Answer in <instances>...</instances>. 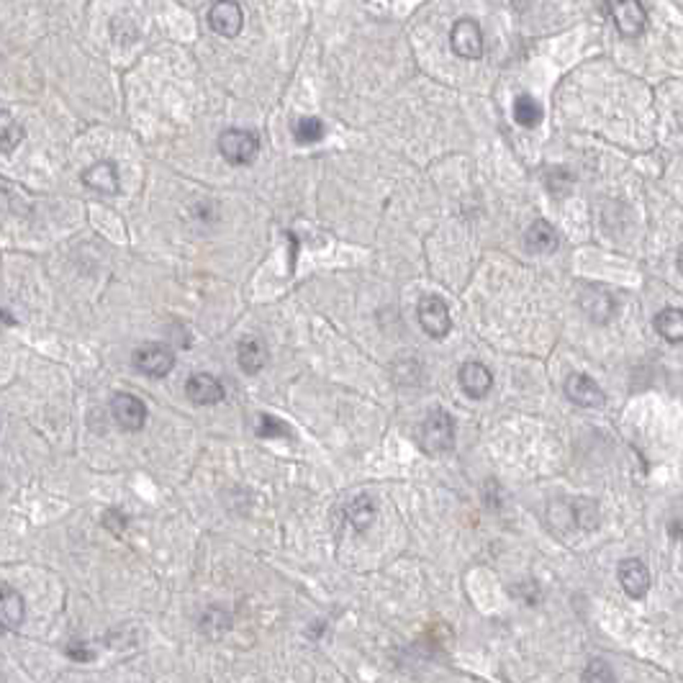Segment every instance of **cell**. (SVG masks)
Returning <instances> with one entry per match:
<instances>
[{
  "instance_id": "cell-1",
  "label": "cell",
  "mask_w": 683,
  "mask_h": 683,
  "mask_svg": "<svg viewBox=\"0 0 683 683\" xmlns=\"http://www.w3.org/2000/svg\"><path fill=\"white\" fill-rule=\"evenodd\" d=\"M422 450L427 455H447L455 450V419L445 408H434L422 424Z\"/></svg>"
},
{
  "instance_id": "cell-2",
  "label": "cell",
  "mask_w": 683,
  "mask_h": 683,
  "mask_svg": "<svg viewBox=\"0 0 683 683\" xmlns=\"http://www.w3.org/2000/svg\"><path fill=\"white\" fill-rule=\"evenodd\" d=\"M416 319L424 334H430L431 339H442L453 330V319H450V308L439 299V296H424L416 304Z\"/></svg>"
},
{
  "instance_id": "cell-3",
  "label": "cell",
  "mask_w": 683,
  "mask_h": 683,
  "mask_svg": "<svg viewBox=\"0 0 683 683\" xmlns=\"http://www.w3.org/2000/svg\"><path fill=\"white\" fill-rule=\"evenodd\" d=\"M219 152L231 165H250L260 152V142L247 128H227L219 136Z\"/></svg>"
},
{
  "instance_id": "cell-4",
  "label": "cell",
  "mask_w": 683,
  "mask_h": 683,
  "mask_svg": "<svg viewBox=\"0 0 683 683\" xmlns=\"http://www.w3.org/2000/svg\"><path fill=\"white\" fill-rule=\"evenodd\" d=\"M607 8L611 11V19H614L617 31L625 39H637L645 31L648 11H645L642 3H637V0H617V3H609Z\"/></svg>"
},
{
  "instance_id": "cell-5",
  "label": "cell",
  "mask_w": 683,
  "mask_h": 683,
  "mask_svg": "<svg viewBox=\"0 0 683 683\" xmlns=\"http://www.w3.org/2000/svg\"><path fill=\"white\" fill-rule=\"evenodd\" d=\"M175 365V354L167 345H159V342H152V345H142L136 353H134V368L150 378H165Z\"/></svg>"
},
{
  "instance_id": "cell-6",
  "label": "cell",
  "mask_w": 683,
  "mask_h": 683,
  "mask_svg": "<svg viewBox=\"0 0 683 683\" xmlns=\"http://www.w3.org/2000/svg\"><path fill=\"white\" fill-rule=\"evenodd\" d=\"M450 47L462 59H481L483 57V31L481 26L470 19H460L450 31Z\"/></svg>"
},
{
  "instance_id": "cell-7",
  "label": "cell",
  "mask_w": 683,
  "mask_h": 683,
  "mask_svg": "<svg viewBox=\"0 0 683 683\" xmlns=\"http://www.w3.org/2000/svg\"><path fill=\"white\" fill-rule=\"evenodd\" d=\"M111 414L124 431H139L147 424V406L131 393H116L111 401Z\"/></svg>"
},
{
  "instance_id": "cell-8",
  "label": "cell",
  "mask_w": 683,
  "mask_h": 683,
  "mask_svg": "<svg viewBox=\"0 0 683 683\" xmlns=\"http://www.w3.org/2000/svg\"><path fill=\"white\" fill-rule=\"evenodd\" d=\"M565 396L573 401L576 406H583V408H602L607 404V396L604 391L599 388V383L583 373H573L565 380Z\"/></svg>"
},
{
  "instance_id": "cell-9",
  "label": "cell",
  "mask_w": 683,
  "mask_h": 683,
  "mask_svg": "<svg viewBox=\"0 0 683 683\" xmlns=\"http://www.w3.org/2000/svg\"><path fill=\"white\" fill-rule=\"evenodd\" d=\"M617 573H619V583H622V588H625V594L630 599H634V602L645 599V594L650 588V570H648V565L640 557L622 560Z\"/></svg>"
},
{
  "instance_id": "cell-10",
  "label": "cell",
  "mask_w": 683,
  "mask_h": 683,
  "mask_svg": "<svg viewBox=\"0 0 683 683\" xmlns=\"http://www.w3.org/2000/svg\"><path fill=\"white\" fill-rule=\"evenodd\" d=\"M208 26H211L219 36L234 39V36L242 31V26H244L242 5H239V3H213L211 11H208Z\"/></svg>"
},
{
  "instance_id": "cell-11",
  "label": "cell",
  "mask_w": 683,
  "mask_h": 683,
  "mask_svg": "<svg viewBox=\"0 0 683 683\" xmlns=\"http://www.w3.org/2000/svg\"><path fill=\"white\" fill-rule=\"evenodd\" d=\"M185 393H188V399H190L193 404L198 406L221 404L224 396H227L224 383L219 378H213V376H208V373H196V376H190L188 383H185Z\"/></svg>"
},
{
  "instance_id": "cell-12",
  "label": "cell",
  "mask_w": 683,
  "mask_h": 683,
  "mask_svg": "<svg viewBox=\"0 0 683 683\" xmlns=\"http://www.w3.org/2000/svg\"><path fill=\"white\" fill-rule=\"evenodd\" d=\"M457 380H460L462 393L470 396V399H483V396H488V391H491V385H493L491 370H488L483 362H476V360H468V362L460 365Z\"/></svg>"
},
{
  "instance_id": "cell-13",
  "label": "cell",
  "mask_w": 683,
  "mask_h": 683,
  "mask_svg": "<svg viewBox=\"0 0 683 683\" xmlns=\"http://www.w3.org/2000/svg\"><path fill=\"white\" fill-rule=\"evenodd\" d=\"M82 182L88 185V188H93V190H98L103 196H116L119 193V182H121V177H119V167L113 165V162H108V159H103V162H96V165H90L85 173H82Z\"/></svg>"
},
{
  "instance_id": "cell-14",
  "label": "cell",
  "mask_w": 683,
  "mask_h": 683,
  "mask_svg": "<svg viewBox=\"0 0 683 683\" xmlns=\"http://www.w3.org/2000/svg\"><path fill=\"white\" fill-rule=\"evenodd\" d=\"M24 596L11 586H0V625L5 630H19L24 622Z\"/></svg>"
},
{
  "instance_id": "cell-15",
  "label": "cell",
  "mask_w": 683,
  "mask_h": 683,
  "mask_svg": "<svg viewBox=\"0 0 683 683\" xmlns=\"http://www.w3.org/2000/svg\"><path fill=\"white\" fill-rule=\"evenodd\" d=\"M237 362H239V368H242L247 376L260 373V370L268 365V350H265V345H262L260 339H254V337L239 339V345H237Z\"/></svg>"
},
{
  "instance_id": "cell-16",
  "label": "cell",
  "mask_w": 683,
  "mask_h": 683,
  "mask_svg": "<svg viewBox=\"0 0 683 683\" xmlns=\"http://www.w3.org/2000/svg\"><path fill=\"white\" fill-rule=\"evenodd\" d=\"M527 247L534 254H553L560 247V234L547 221H534L527 229Z\"/></svg>"
},
{
  "instance_id": "cell-17",
  "label": "cell",
  "mask_w": 683,
  "mask_h": 683,
  "mask_svg": "<svg viewBox=\"0 0 683 683\" xmlns=\"http://www.w3.org/2000/svg\"><path fill=\"white\" fill-rule=\"evenodd\" d=\"M231 625H234V619H231V614H229L227 609L208 607L203 611L201 622H198V630H201L203 637H208V640H221V637L231 630Z\"/></svg>"
},
{
  "instance_id": "cell-18",
  "label": "cell",
  "mask_w": 683,
  "mask_h": 683,
  "mask_svg": "<svg viewBox=\"0 0 683 683\" xmlns=\"http://www.w3.org/2000/svg\"><path fill=\"white\" fill-rule=\"evenodd\" d=\"M656 330L663 339H668L671 345H681L683 342V314L681 308H663L656 316Z\"/></svg>"
},
{
  "instance_id": "cell-19",
  "label": "cell",
  "mask_w": 683,
  "mask_h": 683,
  "mask_svg": "<svg viewBox=\"0 0 683 683\" xmlns=\"http://www.w3.org/2000/svg\"><path fill=\"white\" fill-rule=\"evenodd\" d=\"M24 127H21L5 108H0V152L11 154L24 142Z\"/></svg>"
},
{
  "instance_id": "cell-20",
  "label": "cell",
  "mask_w": 683,
  "mask_h": 683,
  "mask_svg": "<svg viewBox=\"0 0 683 683\" xmlns=\"http://www.w3.org/2000/svg\"><path fill=\"white\" fill-rule=\"evenodd\" d=\"M376 514H378V508L373 504V499L368 496V493H362V496H357L350 508H347V519H350V524H353L357 532H365L373 522H376Z\"/></svg>"
},
{
  "instance_id": "cell-21",
  "label": "cell",
  "mask_w": 683,
  "mask_h": 683,
  "mask_svg": "<svg viewBox=\"0 0 683 683\" xmlns=\"http://www.w3.org/2000/svg\"><path fill=\"white\" fill-rule=\"evenodd\" d=\"M514 121L519 127L534 128L542 121V105L534 101L532 96H516V101H514Z\"/></svg>"
},
{
  "instance_id": "cell-22",
  "label": "cell",
  "mask_w": 683,
  "mask_h": 683,
  "mask_svg": "<svg viewBox=\"0 0 683 683\" xmlns=\"http://www.w3.org/2000/svg\"><path fill=\"white\" fill-rule=\"evenodd\" d=\"M324 134H327V128L322 124V119H314V116H306V119H299L296 124H293V136H296V142L299 144H316V142H322L324 139Z\"/></svg>"
},
{
  "instance_id": "cell-23",
  "label": "cell",
  "mask_w": 683,
  "mask_h": 683,
  "mask_svg": "<svg viewBox=\"0 0 683 683\" xmlns=\"http://www.w3.org/2000/svg\"><path fill=\"white\" fill-rule=\"evenodd\" d=\"M570 508H573L576 527H581V530H596L599 527V507L591 499H578V501L570 504Z\"/></svg>"
},
{
  "instance_id": "cell-24",
  "label": "cell",
  "mask_w": 683,
  "mask_h": 683,
  "mask_svg": "<svg viewBox=\"0 0 683 683\" xmlns=\"http://www.w3.org/2000/svg\"><path fill=\"white\" fill-rule=\"evenodd\" d=\"M583 683H617V673L607 660L591 658L583 668Z\"/></svg>"
},
{
  "instance_id": "cell-25",
  "label": "cell",
  "mask_w": 683,
  "mask_h": 683,
  "mask_svg": "<svg viewBox=\"0 0 683 683\" xmlns=\"http://www.w3.org/2000/svg\"><path fill=\"white\" fill-rule=\"evenodd\" d=\"M591 296L596 299V301H588L586 296H583V308L591 314L594 308H599V314H596V322H607L609 316L614 314V301H611V296H609L607 291H599V288H591Z\"/></svg>"
},
{
  "instance_id": "cell-26",
  "label": "cell",
  "mask_w": 683,
  "mask_h": 683,
  "mask_svg": "<svg viewBox=\"0 0 683 683\" xmlns=\"http://www.w3.org/2000/svg\"><path fill=\"white\" fill-rule=\"evenodd\" d=\"M257 434H260V437H268V439H273V437H278V439H288V437H291L288 427H285L283 422H278V419L268 416V414L260 419V430H257Z\"/></svg>"
},
{
  "instance_id": "cell-27",
  "label": "cell",
  "mask_w": 683,
  "mask_h": 683,
  "mask_svg": "<svg viewBox=\"0 0 683 683\" xmlns=\"http://www.w3.org/2000/svg\"><path fill=\"white\" fill-rule=\"evenodd\" d=\"M128 519L124 516V511H119V508H108L105 514H103V527L108 532H113V534H124L127 532Z\"/></svg>"
},
{
  "instance_id": "cell-28",
  "label": "cell",
  "mask_w": 683,
  "mask_h": 683,
  "mask_svg": "<svg viewBox=\"0 0 683 683\" xmlns=\"http://www.w3.org/2000/svg\"><path fill=\"white\" fill-rule=\"evenodd\" d=\"M65 653H67V658L77 660V663H90V660L96 658V653H93L82 640H73V642L65 648Z\"/></svg>"
},
{
  "instance_id": "cell-29",
  "label": "cell",
  "mask_w": 683,
  "mask_h": 683,
  "mask_svg": "<svg viewBox=\"0 0 683 683\" xmlns=\"http://www.w3.org/2000/svg\"><path fill=\"white\" fill-rule=\"evenodd\" d=\"M0 683H5V679H3V673H0Z\"/></svg>"
}]
</instances>
